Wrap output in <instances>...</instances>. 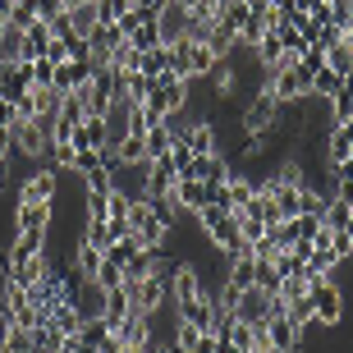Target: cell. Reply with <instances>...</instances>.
Wrapping results in <instances>:
<instances>
[{"label":"cell","instance_id":"obj_1","mask_svg":"<svg viewBox=\"0 0 353 353\" xmlns=\"http://www.w3.org/2000/svg\"><path fill=\"white\" fill-rule=\"evenodd\" d=\"M307 299H312V321L316 326H335L344 316V289L335 285V275H312V280H307Z\"/></svg>","mask_w":353,"mask_h":353},{"label":"cell","instance_id":"obj_2","mask_svg":"<svg viewBox=\"0 0 353 353\" xmlns=\"http://www.w3.org/2000/svg\"><path fill=\"white\" fill-rule=\"evenodd\" d=\"M275 115H280V101H275V92L262 83L257 97L243 105V133H248V138H266V133L275 129Z\"/></svg>","mask_w":353,"mask_h":353},{"label":"cell","instance_id":"obj_3","mask_svg":"<svg viewBox=\"0 0 353 353\" xmlns=\"http://www.w3.org/2000/svg\"><path fill=\"white\" fill-rule=\"evenodd\" d=\"M266 344H271V353H303V326L299 321H289L285 312H280V303H275V312L266 316Z\"/></svg>","mask_w":353,"mask_h":353},{"label":"cell","instance_id":"obj_4","mask_svg":"<svg viewBox=\"0 0 353 353\" xmlns=\"http://www.w3.org/2000/svg\"><path fill=\"white\" fill-rule=\"evenodd\" d=\"M275 312V299L271 294H266V289H243V294H239L234 299V316L239 321H248V326H266V316Z\"/></svg>","mask_w":353,"mask_h":353},{"label":"cell","instance_id":"obj_5","mask_svg":"<svg viewBox=\"0 0 353 353\" xmlns=\"http://www.w3.org/2000/svg\"><path fill=\"white\" fill-rule=\"evenodd\" d=\"M92 74H97V65H92V60H60V65H55L51 88L60 92V97H69V92L88 88V83H92Z\"/></svg>","mask_w":353,"mask_h":353},{"label":"cell","instance_id":"obj_6","mask_svg":"<svg viewBox=\"0 0 353 353\" xmlns=\"http://www.w3.org/2000/svg\"><path fill=\"white\" fill-rule=\"evenodd\" d=\"M83 41H88L92 65L101 69V65H110V51H115L119 41H124V28H119V23H97V28L88 32V37H83Z\"/></svg>","mask_w":353,"mask_h":353},{"label":"cell","instance_id":"obj_7","mask_svg":"<svg viewBox=\"0 0 353 353\" xmlns=\"http://www.w3.org/2000/svg\"><path fill=\"white\" fill-rule=\"evenodd\" d=\"M60 193V174L55 170H32L19 179V202H55Z\"/></svg>","mask_w":353,"mask_h":353},{"label":"cell","instance_id":"obj_8","mask_svg":"<svg viewBox=\"0 0 353 353\" xmlns=\"http://www.w3.org/2000/svg\"><path fill=\"white\" fill-rule=\"evenodd\" d=\"M170 202H174V211H202V207H211L216 202V188H207L202 179H179L174 183V193H170Z\"/></svg>","mask_w":353,"mask_h":353},{"label":"cell","instance_id":"obj_9","mask_svg":"<svg viewBox=\"0 0 353 353\" xmlns=\"http://www.w3.org/2000/svg\"><path fill=\"white\" fill-rule=\"evenodd\" d=\"M349 157H353V119H335L326 133V170L344 165Z\"/></svg>","mask_w":353,"mask_h":353},{"label":"cell","instance_id":"obj_10","mask_svg":"<svg viewBox=\"0 0 353 353\" xmlns=\"http://www.w3.org/2000/svg\"><path fill=\"white\" fill-rule=\"evenodd\" d=\"M174 316H179L183 326L211 330V316H216V303H211V289H202L197 299H183V303H174Z\"/></svg>","mask_w":353,"mask_h":353},{"label":"cell","instance_id":"obj_11","mask_svg":"<svg viewBox=\"0 0 353 353\" xmlns=\"http://www.w3.org/2000/svg\"><path fill=\"white\" fill-rule=\"evenodd\" d=\"M79 147H92V152H105L110 147V124H105V115H83L79 129H74V152Z\"/></svg>","mask_w":353,"mask_h":353},{"label":"cell","instance_id":"obj_12","mask_svg":"<svg viewBox=\"0 0 353 353\" xmlns=\"http://www.w3.org/2000/svg\"><path fill=\"white\" fill-rule=\"evenodd\" d=\"M51 216H55V202H19L14 207V234H23V230H51Z\"/></svg>","mask_w":353,"mask_h":353},{"label":"cell","instance_id":"obj_13","mask_svg":"<svg viewBox=\"0 0 353 353\" xmlns=\"http://www.w3.org/2000/svg\"><path fill=\"white\" fill-rule=\"evenodd\" d=\"M157 28H161V46H174V41H183V37H188V10L170 0V5L157 14Z\"/></svg>","mask_w":353,"mask_h":353},{"label":"cell","instance_id":"obj_14","mask_svg":"<svg viewBox=\"0 0 353 353\" xmlns=\"http://www.w3.org/2000/svg\"><path fill=\"white\" fill-rule=\"evenodd\" d=\"M230 174H234V165H230L221 152H211V157H193V179H202L207 188H221V183H230Z\"/></svg>","mask_w":353,"mask_h":353},{"label":"cell","instance_id":"obj_15","mask_svg":"<svg viewBox=\"0 0 353 353\" xmlns=\"http://www.w3.org/2000/svg\"><path fill=\"white\" fill-rule=\"evenodd\" d=\"M165 280H170V303H183V299H197L202 294V275H197L193 262H179Z\"/></svg>","mask_w":353,"mask_h":353},{"label":"cell","instance_id":"obj_16","mask_svg":"<svg viewBox=\"0 0 353 353\" xmlns=\"http://www.w3.org/2000/svg\"><path fill=\"white\" fill-rule=\"evenodd\" d=\"M101 316L110 321V330H119L124 321L133 316V299H129V285L119 289H105V303H101Z\"/></svg>","mask_w":353,"mask_h":353},{"label":"cell","instance_id":"obj_17","mask_svg":"<svg viewBox=\"0 0 353 353\" xmlns=\"http://www.w3.org/2000/svg\"><path fill=\"white\" fill-rule=\"evenodd\" d=\"M41 275H46V252H32V257L10 262V280H14V285H23V289H32Z\"/></svg>","mask_w":353,"mask_h":353},{"label":"cell","instance_id":"obj_18","mask_svg":"<svg viewBox=\"0 0 353 353\" xmlns=\"http://www.w3.org/2000/svg\"><path fill=\"white\" fill-rule=\"evenodd\" d=\"M183 143L193 147V157H211V152H221L216 124H193V129H183Z\"/></svg>","mask_w":353,"mask_h":353},{"label":"cell","instance_id":"obj_19","mask_svg":"<svg viewBox=\"0 0 353 353\" xmlns=\"http://www.w3.org/2000/svg\"><path fill=\"white\" fill-rule=\"evenodd\" d=\"M143 143H147V161H161V157H170V147H174V129L161 119V124H152V129L143 133Z\"/></svg>","mask_w":353,"mask_h":353},{"label":"cell","instance_id":"obj_20","mask_svg":"<svg viewBox=\"0 0 353 353\" xmlns=\"http://www.w3.org/2000/svg\"><path fill=\"white\" fill-rule=\"evenodd\" d=\"M46 321H51V326L60 330L65 340H74V335H79V326H83V312H79V307H74V303H55V307H51V316H46Z\"/></svg>","mask_w":353,"mask_h":353},{"label":"cell","instance_id":"obj_21","mask_svg":"<svg viewBox=\"0 0 353 353\" xmlns=\"http://www.w3.org/2000/svg\"><path fill=\"white\" fill-rule=\"evenodd\" d=\"M115 157L119 165H147V143H143V133H124L115 143Z\"/></svg>","mask_w":353,"mask_h":353},{"label":"cell","instance_id":"obj_22","mask_svg":"<svg viewBox=\"0 0 353 353\" xmlns=\"http://www.w3.org/2000/svg\"><path fill=\"white\" fill-rule=\"evenodd\" d=\"M353 221V202L349 197H326V216H321V225H326V230H344V225Z\"/></svg>","mask_w":353,"mask_h":353},{"label":"cell","instance_id":"obj_23","mask_svg":"<svg viewBox=\"0 0 353 353\" xmlns=\"http://www.w3.org/2000/svg\"><path fill=\"white\" fill-rule=\"evenodd\" d=\"M101 257L105 252L97 248V243H92V239H79V248H74V266H79V275H97V266H101Z\"/></svg>","mask_w":353,"mask_h":353},{"label":"cell","instance_id":"obj_24","mask_svg":"<svg viewBox=\"0 0 353 353\" xmlns=\"http://www.w3.org/2000/svg\"><path fill=\"white\" fill-rule=\"evenodd\" d=\"M335 92H340V74H335L330 65L312 69V97H316V101H330Z\"/></svg>","mask_w":353,"mask_h":353},{"label":"cell","instance_id":"obj_25","mask_svg":"<svg viewBox=\"0 0 353 353\" xmlns=\"http://www.w3.org/2000/svg\"><path fill=\"white\" fill-rule=\"evenodd\" d=\"M65 349V335L51 326V321H41L37 330H32V353H60Z\"/></svg>","mask_w":353,"mask_h":353},{"label":"cell","instance_id":"obj_26","mask_svg":"<svg viewBox=\"0 0 353 353\" xmlns=\"http://www.w3.org/2000/svg\"><path fill=\"white\" fill-rule=\"evenodd\" d=\"M110 335H115V330H110V321H105V316H83L79 340H88V344H97V349H101V344L110 340Z\"/></svg>","mask_w":353,"mask_h":353},{"label":"cell","instance_id":"obj_27","mask_svg":"<svg viewBox=\"0 0 353 353\" xmlns=\"http://www.w3.org/2000/svg\"><path fill=\"white\" fill-rule=\"evenodd\" d=\"M97 5V23H119L133 10V0H92Z\"/></svg>","mask_w":353,"mask_h":353},{"label":"cell","instance_id":"obj_28","mask_svg":"<svg viewBox=\"0 0 353 353\" xmlns=\"http://www.w3.org/2000/svg\"><path fill=\"white\" fill-rule=\"evenodd\" d=\"M101 289H119L124 285V266L115 262V257H101V266H97V275H92Z\"/></svg>","mask_w":353,"mask_h":353},{"label":"cell","instance_id":"obj_29","mask_svg":"<svg viewBox=\"0 0 353 353\" xmlns=\"http://www.w3.org/2000/svg\"><path fill=\"white\" fill-rule=\"evenodd\" d=\"M326 65H330V69H335V74L344 79V74H353V51L344 46V41H335V46L326 51Z\"/></svg>","mask_w":353,"mask_h":353},{"label":"cell","instance_id":"obj_30","mask_svg":"<svg viewBox=\"0 0 353 353\" xmlns=\"http://www.w3.org/2000/svg\"><path fill=\"white\" fill-rule=\"evenodd\" d=\"M330 252H335L340 262L353 257V234H349V230H330Z\"/></svg>","mask_w":353,"mask_h":353},{"label":"cell","instance_id":"obj_31","mask_svg":"<svg viewBox=\"0 0 353 353\" xmlns=\"http://www.w3.org/2000/svg\"><path fill=\"white\" fill-rule=\"evenodd\" d=\"M252 262H257V257H252ZM257 289H266V294L275 299V289H280V275H275L271 262H257Z\"/></svg>","mask_w":353,"mask_h":353},{"label":"cell","instance_id":"obj_32","mask_svg":"<svg viewBox=\"0 0 353 353\" xmlns=\"http://www.w3.org/2000/svg\"><path fill=\"white\" fill-rule=\"evenodd\" d=\"M110 193V188H105ZM105 193L88 188V221H110V211H105Z\"/></svg>","mask_w":353,"mask_h":353},{"label":"cell","instance_id":"obj_33","mask_svg":"<svg viewBox=\"0 0 353 353\" xmlns=\"http://www.w3.org/2000/svg\"><path fill=\"white\" fill-rule=\"evenodd\" d=\"M14 152H19V143H14V129H0V161H10Z\"/></svg>","mask_w":353,"mask_h":353},{"label":"cell","instance_id":"obj_34","mask_svg":"<svg viewBox=\"0 0 353 353\" xmlns=\"http://www.w3.org/2000/svg\"><path fill=\"white\" fill-rule=\"evenodd\" d=\"M10 174H14V170H10V161H0V193L10 188Z\"/></svg>","mask_w":353,"mask_h":353},{"label":"cell","instance_id":"obj_35","mask_svg":"<svg viewBox=\"0 0 353 353\" xmlns=\"http://www.w3.org/2000/svg\"><path fill=\"white\" fill-rule=\"evenodd\" d=\"M216 353H239V349H234L230 340H216Z\"/></svg>","mask_w":353,"mask_h":353},{"label":"cell","instance_id":"obj_36","mask_svg":"<svg viewBox=\"0 0 353 353\" xmlns=\"http://www.w3.org/2000/svg\"><path fill=\"white\" fill-rule=\"evenodd\" d=\"M344 46H349V51H353V23L344 28Z\"/></svg>","mask_w":353,"mask_h":353},{"label":"cell","instance_id":"obj_37","mask_svg":"<svg viewBox=\"0 0 353 353\" xmlns=\"http://www.w3.org/2000/svg\"><path fill=\"white\" fill-rule=\"evenodd\" d=\"M174 5H183V10H193V5H197V0H174Z\"/></svg>","mask_w":353,"mask_h":353},{"label":"cell","instance_id":"obj_38","mask_svg":"<svg viewBox=\"0 0 353 353\" xmlns=\"http://www.w3.org/2000/svg\"><path fill=\"white\" fill-rule=\"evenodd\" d=\"M344 230H349V234H353V221H349V225H344Z\"/></svg>","mask_w":353,"mask_h":353},{"label":"cell","instance_id":"obj_39","mask_svg":"<svg viewBox=\"0 0 353 353\" xmlns=\"http://www.w3.org/2000/svg\"><path fill=\"white\" fill-rule=\"evenodd\" d=\"M69 5H83V0H69Z\"/></svg>","mask_w":353,"mask_h":353}]
</instances>
